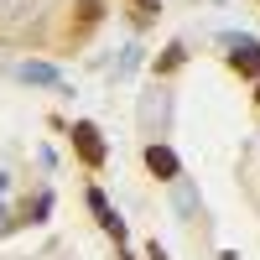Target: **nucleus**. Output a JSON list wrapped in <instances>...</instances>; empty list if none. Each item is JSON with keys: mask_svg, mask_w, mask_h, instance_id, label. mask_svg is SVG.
I'll return each instance as SVG.
<instances>
[{"mask_svg": "<svg viewBox=\"0 0 260 260\" xmlns=\"http://www.w3.org/2000/svg\"><path fill=\"white\" fill-rule=\"evenodd\" d=\"M136 68H141V47H125V57L115 62V78H130Z\"/></svg>", "mask_w": 260, "mask_h": 260, "instance_id": "6", "label": "nucleus"}, {"mask_svg": "<svg viewBox=\"0 0 260 260\" xmlns=\"http://www.w3.org/2000/svg\"><path fill=\"white\" fill-rule=\"evenodd\" d=\"M192 203H198V198H192V187H177V213H192Z\"/></svg>", "mask_w": 260, "mask_h": 260, "instance_id": "7", "label": "nucleus"}, {"mask_svg": "<svg viewBox=\"0 0 260 260\" xmlns=\"http://www.w3.org/2000/svg\"><path fill=\"white\" fill-rule=\"evenodd\" d=\"M234 68L260 73V42H240V52H234Z\"/></svg>", "mask_w": 260, "mask_h": 260, "instance_id": "4", "label": "nucleus"}, {"mask_svg": "<svg viewBox=\"0 0 260 260\" xmlns=\"http://www.w3.org/2000/svg\"><path fill=\"white\" fill-rule=\"evenodd\" d=\"M73 141H78V151H83V161H89V167L104 161V141H99L94 125H73Z\"/></svg>", "mask_w": 260, "mask_h": 260, "instance_id": "1", "label": "nucleus"}, {"mask_svg": "<svg viewBox=\"0 0 260 260\" xmlns=\"http://www.w3.org/2000/svg\"><path fill=\"white\" fill-rule=\"evenodd\" d=\"M6 187H11V177H6V172H0V192H6Z\"/></svg>", "mask_w": 260, "mask_h": 260, "instance_id": "9", "label": "nucleus"}, {"mask_svg": "<svg viewBox=\"0 0 260 260\" xmlns=\"http://www.w3.org/2000/svg\"><path fill=\"white\" fill-rule=\"evenodd\" d=\"M146 167L161 172V177H177V156H172L167 146H151V151H146Z\"/></svg>", "mask_w": 260, "mask_h": 260, "instance_id": "2", "label": "nucleus"}, {"mask_svg": "<svg viewBox=\"0 0 260 260\" xmlns=\"http://www.w3.org/2000/svg\"><path fill=\"white\" fill-rule=\"evenodd\" d=\"M21 83H57V68H52V62H21Z\"/></svg>", "mask_w": 260, "mask_h": 260, "instance_id": "3", "label": "nucleus"}, {"mask_svg": "<svg viewBox=\"0 0 260 260\" xmlns=\"http://www.w3.org/2000/svg\"><path fill=\"white\" fill-rule=\"evenodd\" d=\"M89 208L99 213V224H104V229H115V234H120V219L110 213V203H104V192H89Z\"/></svg>", "mask_w": 260, "mask_h": 260, "instance_id": "5", "label": "nucleus"}, {"mask_svg": "<svg viewBox=\"0 0 260 260\" xmlns=\"http://www.w3.org/2000/svg\"><path fill=\"white\" fill-rule=\"evenodd\" d=\"M6 224H11V213H6V208H0V229H6Z\"/></svg>", "mask_w": 260, "mask_h": 260, "instance_id": "8", "label": "nucleus"}]
</instances>
